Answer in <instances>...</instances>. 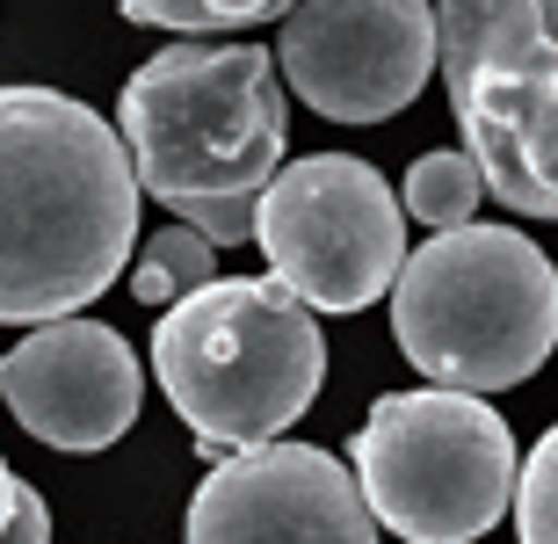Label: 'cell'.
<instances>
[{
    "label": "cell",
    "mask_w": 558,
    "mask_h": 544,
    "mask_svg": "<svg viewBox=\"0 0 558 544\" xmlns=\"http://www.w3.org/2000/svg\"><path fill=\"white\" fill-rule=\"evenodd\" d=\"M196 544H371L385 537L355 486V464L312 443H247L210 458L196 501H189Z\"/></svg>",
    "instance_id": "9c48e42d"
},
{
    "label": "cell",
    "mask_w": 558,
    "mask_h": 544,
    "mask_svg": "<svg viewBox=\"0 0 558 544\" xmlns=\"http://www.w3.org/2000/svg\"><path fill=\"white\" fill-rule=\"evenodd\" d=\"M537 22H544V37H558V0H537Z\"/></svg>",
    "instance_id": "2e32d148"
},
{
    "label": "cell",
    "mask_w": 558,
    "mask_h": 544,
    "mask_svg": "<svg viewBox=\"0 0 558 544\" xmlns=\"http://www.w3.org/2000/svg\"><path fill=\"white\" fill-rule=\"evenodd\" d=\"M254 240L269 254V276L312 313H363L399 283L407 210L371 160L305 153L269 174L254 204Z\"/></svg>",
    "instance_id": "52a82bcc"
},
{
    "label": "cell",
    "mask_w": 558,
    "mask_h": 544,
    "mask_svg": "<svg viewBox=\"0 0 558 544\" xmlns=\"http://www.w3.org/2000/svg\"><path fill=\"white\" fill-rule=\"evenodd\" d=\"M124 131L59 87H0V327L81 313L138 254Z\"/></svg>",
    "instance_id": "6da1fadb"
},
{
    "label": "cell",
    "mask_w": 558,
    "mask_h": 544,
    "mask_svg": "<svg viewBox=\"0 0 558 544\" xmlns=\"http://www.w3.org/2000/svg\"><path fill=\"white\" fill-rule=\"evenodd\" d=\"M478 196H486V174H478V160L464 146L450 153H421L414 168H407V218H421V226H464L478 210Z\"/></svg>",
    "instance_id": "7c38bea8"
},
{
    "label": "cell",
    "mask_w": 558,
    "mask_h": 544,
    "mask_svg": "<svg viewBox=\"0 0 558 544\" xmlns=\"http://www.w3.org/2000/svg\"><path fill=\"white\" fill-rule=\"evenodd\" d=\"M0 537H22V544L51 537V508H44V494L29 480H15V494H8V523H0Z\"/></svg>",
    "instance_id": "9a60e30c"
},
{
    "label": "cell",
    "mask_w": 558,
    "mask_h": 544,
    "mask_svg": "<svg viewBox=\"0 0 558 544\" xmlns=\"http://www.w3.org/2000/svg\"><path fill=\"white\" fill-rule=\"evenodd\" d=\"M276 65L327 124H385L435 73L428 0H290Z\"/></svg>",
    "instance_id": "ba28073f"
},
{
    "label": "cell",
    "mask_w": 558,
    "mask_h": 544,
    "mask_svg": "<svg viewBox=\"0 0 558 544\" xmlns=\"http://www.w3.org/2000/svg\"><path fill=\"white\" fill-rule=\"evenodd\" d=\"M0 399L44 450H109L138 421L145 377L117 327L59 313L0 356Z\"/></svg>",
    "instance_id": "30bf717a"
},
{
    "label": "cell",
    "mask_w": 558,
    "mask_h": 544,
    "mask_svg": "<svg viewBox=\"0 0 558 544\" xmlns=\"http://www.w3.org/2000/svg\"><path fill=\"white\" fill-rule=\"evenodd\" d=\"M131 174L210 247L254 240V204L290 153V102L269 44L174 37L117 95Z\"/></svg>",
    "instance_id": "7a4b0ae2"
},
{
    "label": "cell",
    "mask_w": 558,
    "mask_h": 544,
    "mask_svg": "<svg viewBox=\"0 0 558 544\" xmlns=\"http://www.w3.org/2000/svg\"><path fill=\"white\" fill-rule=\"evenodd\" d=\"M435 65L486 196L515 218H558V37L537 0H435Z\"/></svg>",
    "instance_id": "8992f818"
},
{
    "label": "cell",
    "mask_w": 558,
    "mask_h": 544,
    "mask_svg": "<svg viewBox=\"0 0 558 544\" xmlns=\"http://www.w3.org/2000/svg\"><path fill=\"white\" fill-rule=\"evenodd\" d=\"M124 22L145 29H174V37H218V29H254V22H283L290 0H117Z\"/></svg>",
    "instance_id": "4fadbf2b"
},
{
    "label": "cell",
    "mask_w": 558,
    "mask_h": 544,
    "mask_svg": "<svg viewBox=\"0 0 558 544\" xmlns=\"http://www.w3.org/2000/svg\"><path fill=\"white\" fill-rule=\"evenodd\" d=\"M515 530L530 544H558V421L544 428V443L515 480Z\"/></svg>",
    "instance_id": "5bb4252c"
},
{
    "label": "cell",
    "mask_w": 558,
    "mask_h": 544,
    "mask_svg": "<svg viewBox=\"0 0 558 544\" xmlns=\"http://www.w3.org/2000/svg\"><path fill=\"white\" fill-rule=\"evenodd\" d=\"M8 494H15V472H8V458H0V523H8Z\"/></svg>",
    "instance_id": "e0dca14e"
},
{
    "label": "cell",
    "mask_w": 558,
    "mask_h": 544,
    "mask_svg": "<svg viewBox=\"0 0 558 544\" xmlns=\"http://www.w3.org/2000/svg\"><path fill=\"white\" fill-rule=\"evenodd\" d=\"M392 341L428 385L508 392L558 349V269L515 226H442L399 262Z\"/></svg>",
    "instance_id": "277c9868"
},
{
    "label": "cell",
    "mask_w": 558,
    "mask_h": 544,
    "mask_svg": "<svg viewBox=\"0 0 558 544\" xmlns=\"http://www.w3.org/2000/svg\"><path fill=\"white\" fill-rule=\"evenodd\" d=\"M153 377L204 458L283 436L327 385V335L276 276H210L153 327Z\"/></svg>",
    "instance_id": "3957f363"
},
{
    "label": "cell",
    "mask_w": 558,
    "mask_h": 544,
    "mask_svg": "<svg viewBox=\"0 0 558 544\" xmlns=\"http://www.w3.org/2000/svg\"><path fill=\"white\" fill-rule=\"evenodd\" d=\"M349 464L377 530L407 544H472L515 508V436L464 385L385 392Z\"/></svg>",
    "instance_id": "5b68a950"
},
{
    "label": "cell",
    "mask_w": 558,
    "mask_h": 544,
    "mask_svg": "<svg viewBox=\"0 0 558 544\" xmlns=\"http://www.w3.org/2000/svg\"><path fill=\"white\" fill-rule=\"evenodd\" d=\"M218 276V247H210L204 232L189 226H167V232H153L138 247V269H131V298L138 305H174L182 291H196V283H210Z\"/></svg>",
    "instance_id": "8fae6325"
}]
</instances>
